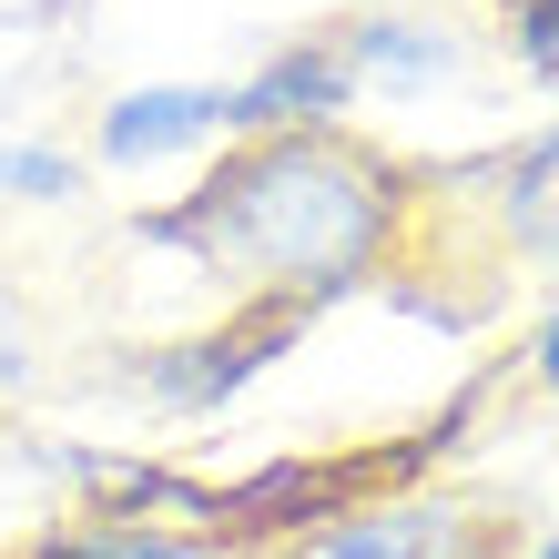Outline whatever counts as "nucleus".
Here are the masks:
<instances>
[{
	"instance_id": "1a4fd4ad",
	"label": "nucleus",
	"mask_w": 559,
	"mask_h": 559,
	"mask_svg": "<svg viewBox=\"0 0 559 559\" xmlns=\"http://www.w3.org/2000/svg\"><path fill=\"white\" fill-rule=\"evenodd\" d=\"M21 549L31 559H235L214 530H122V519H51Z\"/></svg>"
},
{
	"instance_id": "20e7f679",
	"label": "nucleus",
	"mask_w": 559,
	"mask_h": 559,
	"mask_svg": "<svg viewBox=\"0 0 559 559\" xmlns=\"http://www.w3.org/2000/svg\"><path fill=\"white\" fill-rule=\"evenodd\" d=\"M509 549H530V539L468 488H407V499L346 509L316 539H295V559H509Z\"/></svg>"
},
{
	"instance_id": "9d476101",
	"label": "nucleus",
	"mask_w": 559,
	"mask_h": 559,
	"mask_svg": "<svg viewBox=\"0 0 559 559\" xmlns=\"http://www.w3.org/2000/svg\"><path fill=\"white\" fill-rule=\"evenodd\" d=\"M488 41L509 51V72L559 103V0H488Z\"/></svg>"
},
{
	"instance_id": "6e6552de",
	"label": "nucleus",
	"mask_w": 559,
	"mask_h": 559,
	"mask_svg": "<svg viewBox=\"0 0 559 559\" xmlns=\"http://www.w3.org/2000/svg\"><path fill=\"white\" fill-rule=\"evenodd\" d=\"M367 92H356V61L336 31H306V41L265 51L235 82V133H316V122H346Z\"/></svg>"
},
{
	"instance_id": "423d86ee",
	"label": "nucleus",
	"mask_w": 559,
	"mask_h": 559,
	"mask_svg": "<svg viewBox=\"0 0 559 559\" xmlns=\"http://www.w3.org/2000/svg\"><path fill=\"white\" fill-rule=\"evenodd\" d=\"M427 183L438 193H478L509 265L559 275V122H539V133H519V143L478 153V163H427Z\"/></svg>"
},
{
	"instance_id": "f03ea898",
	"label": "nucleus",
	"mask_w": 559,
	"mask_h": 559,
	"mask_svg": "<svg viewBox=\"0 0 559 559\" xmlns=\"http://www.w3.org/2000/svg\"><path fill=\"white\" fill-rule=\"evenodd\" d=\"M306 336H316L306 295H235L214 325H183V336H163V346H133V356H122V386H133L153 417H224L254 377H275Z\"/></svg>"
},
{
	"instance_id": "0eeeda50",
	"label": "nucleus",
	"mask_w": 559,
	"mask_h": 559,
	"mask_svg": "<svg viewBox=\"0 0 559 559\" xmlns=\"http://www.w3.org/2000/svg\"><path fill=\"white\" fill-rule=\"evenodd\" d=\"M72 519H122V530H214V478L163 468V457H122V448H51Z\"/></svg>"
},
{
	"instance_id": "4468645a",
	"label": "nucleus",
	"mask_w": 559,
	"mask_h": 559,
	"mask_svg": "<svg viewBox=\"0 0 559 559\" xmlns=\"http://www.w3.org/2000/svg\"><path fill=\"white\" fill-rule=\"evenodd\" d=\"M519 559H559V530H539V539H530V549H519Z\"/></svg>"
},
{
	"instance_id": "7ed1b4c3",
	"label": "nucleus",
	"mask_w": 559,
	"mask_h": 559,
	"mask_svg": "<svg viewBox=\"0 0 559 559\" xmlns=\"http://www.w3.org/2000/svg\"><path fill=\"white\" fill-rule=\"evenodd\" d=\"M235 143V82L204 72H163V82H122L92 112V153L103 174H163V163H214Z\"/></svg>"
},
{
	"instance_id": "f257e3e1",
	"label": "nucleus",
	"mask_w": 559,
	"mask_h": 559,
	"mask_svg": "<svg viewBox=\"0 0 559 559\" xmlns=\"http://www.w3.org/2000/svg\"><path fill=\"white\" fill-rule=\"evenodd\" d=\"M133 235L204 265L245 295H306V306H346V295L386 285L427 235V163L386 153L346 122L316 133H235L214 163H193L174 204H143Z\"/></svg>"
},
{
	"instance_id": "9b49d317",
	"label": "nucleus",
	"mask_w": 559,
	"mask_h": 559,
	"mask_svg": "<svg viewBox=\"0 0 559 559\" xmlns=\"http://www.w3.org/2000/svg\"><path fill=\"white\" fill-rule=\"evenodd\" d=\"M82 183H92L82 153H61L41 133H0V204H72Z\"/></svg>"
},
{
	"instance_id": "39448f33",
	"label": "nucleus",
	"mask_w": 559,
	"mask_h": 559,
	"mask_svg": "<svg viewBox=\"0 0 559 559\" xmlns=\"http://www.w3.org/2000/svg\"><path fill=\"white\" fill-rule=\"evenodd\" d=\"M336 41L356 61V92L377 103H438L478 72V31L457 21V0H386V11L336 21Z\"/></svg>"
},
{
	"instance_id": "ddd939ff",
	"label": "nucleus",
	"mask_w": 559,
	"mask_h": 559,
	"mask_svg": "<svg viewBox=\"0 0 559 559\" xmlns=\"http://www.w3.org/2000/svg\"><path fill=\"white\" fill-rule=\"evenodd\" d=\"M519 367H530V386H539V397H559V306L530 325V336H519Z\"/></svg>"
},
{
	"instance_id": "f8f14e48",
	"label": "nucleus",
	"mask_w": 559,
	"mask_h": 559,
	"mask_svg": "<svg viewBox=\"0 0 559 559\" xmlns=\"http://www.w3.org/2000/svg\"><path fill=\"white\" fill-rule=\"evenodd\" d=\"M31 377H41V346H31V306L0 285V407L31 397Z\"/></svg>"
}]
</instances>
